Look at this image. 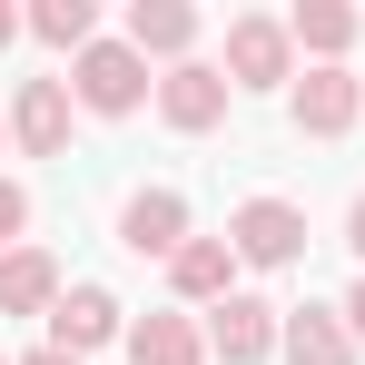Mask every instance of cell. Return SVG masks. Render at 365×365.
I'll list each match as a JSON object with an SVG mask.
<instances>
[{"mask_svg":"<svg viewBox=\"0 0 365 365\" xmlns=\"http://www.w3.org/2000/svg\"><path fill=\"white\" fill-rule=\"evenodd\" d=\"M187 40H197V10L187 0H138L128 10V50L138 60H187Z\"/></svg>","mask_w":365,"mask_h":365,"instance_id":"7c38bea8","label":"cell"},{"mask_svg":"<svg viewBox=\"0 0 365 365\" xmlns=\"http://www.w3.org/2000/svg\"><path fill=\"white\" fill-rule=\"evenodd\" d=\"M227 277H237V247H227V237H187L178 257H168V287H178L187 306H227V297H237Z\"/></svg>","mask_w":365,"mask_h":365,"instance_id":"8fae6325","label":"cell"},{"mask_svg":"<svg viewBox=\"0 0 365 365\" xmlns=\"http://www.w3.org/2000/svg\"><path fill=\"white\" fill-rule=\"evenodd\" d=\"M356 10H346V0H297V10H287V40H297V50H316V69H336V50H356Z\"/></svg>","mask_w":365,"mask_h":365,"instance_id":"4fadbf2b","label":"cell"},{"mask_svg":"<svg viewBox=\"0 0 365 365\" xmlns=\"http://www.w3.org/2000/svg\"><path fill=\"white\" fill-rule=\"evenodd\" d=\"M109 336H119V297H109V287H69V297L50 306V346H60V356H99Z\"/></svg>","mask_w":365,"mask_h":365,"instance_id":"ba28073f","label":"cell"},{"mask_svg":"<svg viewBox=\"0 0 365 365\" xmlns=\"http://www.w3.org/2000/svg\"><path fill=\"white\" fill-rule=\"evenodd\" d=\"M69 119H79L69 79H20V99H10V138H20L30 158H69Z\"/></svg>","mask_w":365,"mask_h":365,"instance_id":"5b68a950","label":"cell"},{"mask_svg":"<svg viewBox=\"0 0 365 365\" xmlns=\"http://www.w3.org/2000/svg\"><path fill=\"white\" fill-rule=\"evenodd\" d=\"M287 79H297V40H287V20H267V10L227 20V89H287Z\"/></svg>","mask_w":365,"mask_h":365,"instance_id":"7a4b0ae2","label":"cell"},{"mask_svg":"<svg viewBox=\"0 0 365 365\" xmlns=\"http://www.w3.org/2000/svg\"><path fill=\"white\" fill-rule=\"evenodd\" d=\"M0 365H10V356H0Z\"/></svg>","mask_w":365,"mask_h":365,"instance_id":"603a6c76","label":"cell"},{"mask_svg":"<svg viewBox=\"0 0 365 365\" xmlns=\"http://www.w3.org/2000/svg\"><path fill=\"white\" fill-rule=\"evenodd\" d=\"M30 30H40L50 50H89V40H99V10H89V0H40Z\"/></svg>","mask_w":365,"mask_h":365,"instance_id":"2e32d148","label":"cell"},{"mask_svg":"<svg viewBox=\"0 0 365 365\" xmlns=\"http://www.w3.org/2000/svg\"><path fill=\"white\" fill-rule=\"evenodd\" d=\"M287 109H297L306 138H346L356 109H365V79H356V69H306L297 89H287Z\"/></svg>","mask_w":365,"mask_h":365,"instance_id":"8992f818","label":"cell"},{"mask_svg":"<svg viewBox=\"0 0 365 365\" xmlns=\"http://www.w3.org/2000/svg\"><path fill=\"white\" fill-rule=\"evenodd\" d=\"M227 247H237L247 267H297V257H306V207H287V197H247L237 217H227Z\"/></svg>","mask_w":365,"mask_h":365,"instance_id":"3957f363","label":"cell"},{"mask_svg":"<svg viewBox=\"0 0 365 365\" xmlns=\"http://www.w3.org/2000/svg\"><path fill=\"white\" fill-rule=\"evenodd\" d=\"M0 138H10V119H0Z\"/></svg>","mask_w":365,"mask_h":365,"instance_id":"7402d4cb","label":"cell"},{"mask_svg":"<svg viewBox=\"0 0 365 365\" xmlns=\"http://www.w3.org/2000/svg\"><path fill=\"white\" fill-rule=\"evenodd\" d=\"M128 365H207V336L187 316H138L128 326Z\"/></svg>","mask_w":365,"mask_h":365,"instance_id":"9a60e30c","label":"cell"},{"mask_svg":"<svg viewBox=\"0 0 365 365\" xmlns=\"http://www.w3.org/2000/svg\"><path fill=\"white\" fill-rule=\"evenodd\" d=\"M20 227H30V187H20V178H0V257L20 247Z\"/></svg>","mask_w":365,"mask_h":365,"instance_id":"e0dca14e","label":"cell"},{"mask_svg":"<svg viewBox=\"0 0 365 365\" xmlns=\"http://www.w3.org/2000/svg\"><path fill=\"white\" fill-rule=\"evenodd\" d=\"M40 306H60V267L40 247H10L0 257V316H40Z\"/></svg>","mask_w":365,"mask_h":365,"instance_id":"5bb4252c","label":"cell"},{"mask_svg":"<svg viewBox=\"0 0 365 365\" xmlns=\"http://www.w3.org/2000/svg\"><path fill=\"white\" fill-rule=\"evenodd\" d=\"M20 30H30V20H20V10H10V0H0V50H10V40H20Z\"/></svg>","mask_w":365,"mask_h":365,"instance_id":"ffe728a7","label":"cell"},{"mask_svg":"<svg viewBox=\"0 0 365 365\" xmlns=\"http://www.w3.org/2000/svg\"><path fill=\"white\" fill-rule=\"evenodd\" d=\"M20 365H79V356H60V346H40V356H20Z\"/></svg>","mask_w":365,"mask_h":365,"instance_id":"44dd1931","label":"cell"},{"mask_svg":"<svg viewBox=\"0 0 365 365\" xmlns=\"http://www.w3.org/2000/svg\"><path fill=\"white\" fill-rule=\"evenodd\" d=\"M69 99H79V109H99V119H128V109L148 99V60H138L128 40H89L79 69H69Z\"/></svg>","mask_w":365,"mask_h":365,"instance_id":"6da1fadb","label":"cell"},{"mask_svg":"<svg viewBox=\"0 0 365 365\" xmlns=\"http://www.w3.org/2000/svg\"><path fill=\"white\" fill-rule=\"evenodd\" d=\"M158 119H168V128H187V138H197V128H217V119H227V69L178 60L168 79H158Z\"/></svg>","mask_w":365,"mask_h":365,"instance_id":"52a82bcc","label":"cell"},{"mask_svg":"<svg viewBox=\"0 0 365 365\" xmlns=\"http://www.w3.org/2000/svg\"><path fill=\"white\" fill-rule=\"evenodd\" d=\"M346 247H356V257H365V197H356V207H346Z\"/></svg>","mask_w":365,"mask_h":365,"instance_id":"ac0fdd59","label":"cell"},{"mask_svg":"<svg viewBox=\"0 0 365 365\" xmlns=\"http://www.w3.org/2000/svg\"><path fill=\"white\" fill-rule=\"evenodd\" d=\"M119 237L138 247V257H178L187 247V197L178 187H138V197L119 207Z\"/></svg>","mask_w":365,"mask_h":365,"instance_id":"30bf717a","label":"cell"},{"mask_svg":"<svg viewBox=\"0 0 365 365\" xmlns=\"http://www.w3.org/2000/svg\"><path fill=\"white\" fill-rule=\"evenodd\" d=\"M277 336H287V316H277L267 297L207 306V356H217V365H267V356H277Z\"/></svg>","mask_w":365,"mask_h":365,"instance_id":"277c9868","label":"cell"},{"mask_svg":"<svg viewBox=\"0 0 365 365\" xmlns=\"http://www.w3.org/2000/svg\"><path fill=\"white\" fill-rule=\"evenodd\" d=\"M287 365H356V326L346 306H287Z\"/></svg>","mask_w":365,"mask_h":365,"instance_id":"9c48e42d","label":"cell"},{"mask_svg":"<svg viewBox=\"0 0 365 365\" xmlns=\"http://www.w3.org/2000/svg\"><path fill=\"white\" fill-rule=\"evenodd\" d=\"M346 326H356V346H365V277H356V297H346Z\"/></svg>","mask_w":365,"mask_h":365,"instance_id":"d6986e66","label":"cell"}]
</instances>
